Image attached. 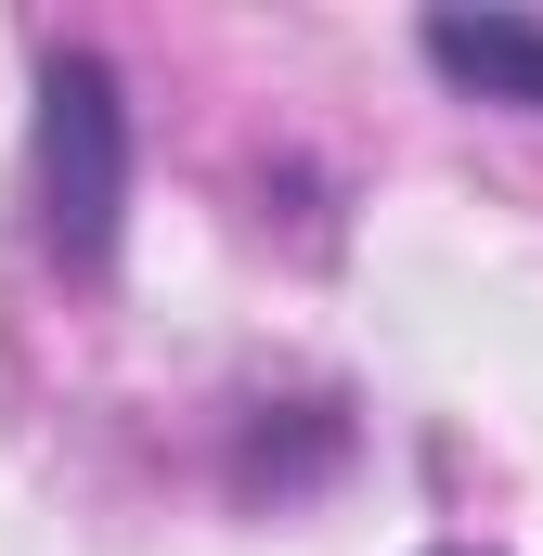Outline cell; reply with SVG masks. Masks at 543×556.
Wrapping results in <instances>:
<instances>
[{
	"mask_svg": "<svg viewBox=\"0 0 543 556\" xmlns=\"http://www.w3.org/2000/svg\"><path fill=\"white\" fill-rule=\"evenodd\" d=\"M26 207H39V260L52 273H104L117 220H130V91L91 39L39 52V117H26Z\"/></svg>",
	"mask_w": 543,
	"mask_h": 556,
	"instance_id": "obj_1",
	"label": "cell"
},
{
	"mask_svg": "<svg viewBox=\"0 0 543 556\" xmlns=\"http://www.w3.org/2000/svg\"><path fill=\"white\" fill-rule=\"evenodd\" d=\"M414 52L466 91V104H505V117H543V13H427Z\"/></svg>",
	"mask_w": 543,
	"mask_h": 556,
	"instance_id": "obj_2",
	"label": "cell"
},
{
	"mask_svg": "<svg viewBox=\"0 0 543 556\" xmlns=\"http://www.w3.org/2000/svg\"><path fill=\"white\" fill-rule=\"evenodd\" d=\"M427 556H479V544H427Z\"/></svg>",
	"mask_w": 543,
	"mask_h": 556,
	"instance_id": "obj_3",
	"label": "cell"
}]
</instances>
